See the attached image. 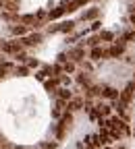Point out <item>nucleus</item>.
Here are the masks:
<instances>
[{"mask_svg":"<svg viewBox=\"0 0 135 149\" xmlns=\"http://www.w3.org/2000/svg\"><path fill=\"white\" fill-rule=\"evenodd\" d=\"M75 29V21H63L58 23V33H71Z\"/></svg>","mask_w":135,"mask_h":149,"instance_id":"obj_12","label":"nucleus"},{"mask_svg":"<svg viewBox=\"0 0 135 149\" xmlns=\"http://www.w3.org/2000/svg\"><path fill=\"white\" fill-rule=\"evenodd\" d=\"M96 108L100 110V116H102V118H104V116H110V112H112V106H106V104H98Z\"/></svg>","mask_w":135,"mask_h":149,"instance_id":"obj_18","label":"nucleus"},{"mask_svg":"<svg viewBox=\"0 0 135 149\" xmlns=\"http://www.w3.org/2000/svg\"><path fill=\"white\" fill-rule=\"evenodd\" d=\"M2 50L4 54H11V56H17V54H21L23 52V44L19 42V40H11V42H2Z\"/></svg>","mask_w":135,"mask_h":149,"instance_id":"obj_2","label":"nucleus"},{"mask_svg":"<svg viewBox=\"0 0 135 149\" xmlns=\"http://www.w3.org/2000/svg\"><path fill=\"white\" fill-rule=\"evenodd\" d=\"M40 147H44V149H56V143H42Z\"/></svg>","mask_w":135,"mask_h":149,"instance_id":"obj_28","label":"nucleus"},{"mask_svg":"<svg viewBox=\"0 0 135 149\" xmlns=\"http://www.w3.org/2000/svg\"><path fill=\"white\" fill-rule=\"evenodd\" d=\"M77 83L83 85V87H89V74L87 72H77Z\"/></svg>","mask_w":135,"mask_h":149,"instance_id":"obj_17","label":"nucleus"},{"mask_svg":"<svg viewBox=\"0 0 135 149\" xmlns=\"http://www.w3.org/2000/svg\"><path fill=\"white\" fill-rule=\"evenodd\" d=\"M125 52V44L121 42V44H114V46H110L108 50H106V58H119V56Z\"/></svg>","mask_w":135,"mask_h":149,"instance_id":"obj_5","label":"nucleus"},{"mask_svg":"<svg viewBox=\"0 0 135 149\" xmlns=\"http://www.w3.org/2000/svg\"><path fill=\"white\" fill-rule=\"evenodd\" d=\"M100 40H102V42H112V40H114V33H112V31H102V33H100Z\"/></svg>","mask_w":135,"mask_h":149,"instance_id":"obj_21","label":"nucleus"},{"mask_svg":"<svg viewBox=\"0 0 135 149\" xmlns=\"http://www.w3.org/2000/svg\"><path fill=\"white\" fill-rule=\"evenodd\" d=\"M98 15H100V8H98V6H91L89 10H85V13L81 15V19H83V21H96Z\"/></svg>","mask_w":135,"mask_h":149,"instance_id":"obj_9","label":"nucleus"},{"mask_svg":"<svg viewBox=\"0 0 135 149\" xmlns=\"http://www.w3.org/2000/svg\"><path fill=\"white\" fill-rule=\"evenodd\" d=\"M46 77H48V74H46L44 70H37V72H35V79H37V81H46Z\"/></svg>","mask_w":135,"mask_h":149,"instance_id":"obj_26","label":"nucleus"},{"mask_svg":"<svg viewBox=\"0 0 135 149\" xmlns=\"http://www.w3.org/2000/svg\"><path fill=\"white\" fill-rule=\"evenodd\" d=\"M65 15V6H54L48 13V21H58V19Z\"/></svg>","mask_w":135,"mask_h":149,"instance_id":"obj_8","label":"nucleus"},{"mask_svg":"<svg viewBox=\"0 0 135 149\" xmlns=\"http://www.w3.org/2000/svg\"><path fill=\"white\" fill-rule=\"evenodd\" d=\"M106 149H108V147H106Z\"/></svg>","mask_w":135,"mask_h":149,"instance_id":"obj_36","label":"nucleus"},{"mask_svg":"<svg viewBox=\"0 0 135 149\" xmlns=\"http://www.w3.org/2000/svg\"><path fill=\"white\" fill-rule=\"evenodd\" d=\"M40 149H44V147H40Z\"/></svg>","mask_w":135,"mask_h":149,"instance_id":"obj_35","label":"nucleus"},{"mask_svg":"<svg viewBox=\"0 0 135 149\" xmlns=\"http://www.w3.org/2000/svg\"><path fill=\"white\" fill-rule=\"evenodd\" d=\"M56 97H58L60 102H67V104H69V102L73 100V93H71L69 89H58V91H56Z\"/></svg>","mask_w":135,"mask_h":149,"instance_id":"obj_14","label":"nucleus"},{"mask_svg":"<svg viewBox=\"0 0 135 149\" xmlns=\"http://www.w3.org/2000/svg\"><path fill=\"white\" fill-rule=\"evenodd\" d=\"M60 77H50V79H46L44 81V87H46V91H50V93H56L60 87Z\"/></svg>","mask_w":135,"mask_h":149,"instance_id":"obj_6","label":"nucleus"},{"mask_svg":"<svg viewBox=\"0 0 135 149\" xmlns=\"http://www.w3.org/2000/svg\"><path fill=\"white\" fill-rule=\"evenodd\" d=\"M11 149H23V147H11Z\"/></svg>","mask_w":135,"mask_h":149,"instance_id":"obj_31","label":"nucleus"},{"mask_svg":"<svg viewBox=\"0 0 135 149\" xmlns=\"http://www.w3.org/2000/svg\"><path fill=\"white\" fill-rule=\"evenodd\" d=\"M100 93H102V89H100V87H96V85H89V87H87V97L100 95Z\"/></svg>","mask_w":135,"mask_h":149,"instance_id":"obj_19","label":"nucleus"},{"mask_svg":"<svg viewBox=\"0 0 135 149\" xmlns=\"http://www.w3.org/2000/svg\"><path fill=\"white\" fill-rule=\"evenodd\" d=\"M0 48H2V42H0Z\"/></svg>","mask_w":135,"mask_h":149,"instance_id":"obj_34","label":"nucleus"},{"mask_svg":"<svg viewBox=\"0 0 135 149\" xmlns=\"http://www.w3.org/2000/svg\"><path fill=\"white\" fill-rule=\"evenodd\" d=\"M85 106V102L81 100V97H73L71 102H69V112H73V110H81Z\"/></svg>","mask_w":135,"mask_h":149,"instance_id":"obj_15","label":"nucleus"},{"mask_svg":"<svg viewBox=\"0 0 135 149\" xmlns=\"http://www.w3.org/2000/svg\"><path fill=\"white\" fill-rule=\"evenodd\" d=\"M42 40H44V35H42L40 31H35V33H29V35L21 37L19 42L23 44V48H31V46H37V44H40Z\"/></svg>","mask_w":135,"mask_h":149,"instance_id":"obj_3","label":"nucleus"},{"mask_svg":"<svg viewBox=\"0 0 135 149\" xmlns=\"http://www.w3.org/2000/svg\"><path fill=\"white\" fill-rule=\"evenodd\" d=\"M63 70H65L67 74H71V72H75V62H73V60H69V62H65V64H63Z\"/></svg>","mask_w":135,"mask_h":149,"instance_id":"obj_22","label":"nucleus"},{"mask_svg":"<svg viewBox=\"0 0 135 149\" xmlns=\"http://www.w3.org/2000/svg\"><path fill=\"white\" fill-rule=\"evenodd\" d=\"M8 70H15L13 62H0V81L6 77V72H8Z\"/></svg>","mask_w":135,"mask_h":149,"instance_id":"obj_16","label":"nucleus"},{"mask_svg":"<svg viewBox=\"0 0 135 149\" xmlns=\"http://www.w3.org/2000/svg\"><path fill=\"white\" fill-rule=\"evenodd\" d=\"M117 149H125V147H117Z\"/></svg>","mask_w":135,"mask_h":149,"instance_id":"obj_33","label":"nucleus"},{"mask_svg":"<svg viewBox=\"0 0 135 149\" xmlns=\"http://www.w3.org/2000/svg\"><path fill=\"white\" fill-rule=\"evenodd\" d=\"M71 124H73V114H71V112H65L63 118L58 120V124H56V128H54V137H56V141H63V139H65L67 128H71Z\"/></svg>","mask_w":135,"mask_h":149,"instance_id":"obj_1","label":"nucleus"},{"mask_svg":"<svg viewBox=\"0 0 135 149\" xmlns=\"http://www.w3.org/2000/svg\"><path fill=\"white\" fill-rule=\"evenodd\" d=\"M102 95H104L106 100H119L121 93L114 89V87H104V89H102Z\"/></svg>","mask_w":135,"mask_h":149,"instance_id":"obj_11","label":"nucleus"},{"mask_svg":"<svg viewBox=\"0 0 135 149\" xmlns=\"http://www.w3.org/2000/svg\"><path fill=\"white\" fill-rule=\"evenodd\" d=\"M135 40V31H127V33H123V37H121V42L125 44V42H133Z\"/></svg>","mask_w":135,"mask_h":149,"instance_id":"obj_24","label":"nucleus"},{"mask_svg":"<svg viewBox=\"0 0 135 149\" xmlns=\"http://www.w3.org/2000/svg\"><path fill=\"white\" fill-rule=\"evenodd\" d=\"M131 23H135V13H131Z\"/></svg>","mask_w":135,"mask_h":149,"instance_id":"obj_30","label":"nucleus"},{"mask_svg":"<svg viewBox=\"0 0 135 149\" xmlns=\"http://www.w3.org/2000/svg\"><path fill=\"white\" fill-rule=\"evenodd\" d=\"M25 64H27L29 68H37V66H40V60H37V58H29Z\"/></svg>","mask_w":135,"mask_h":149,"instance_id":"obj_25","label":"nucleus"},{"mask_svg":"<svg viewBox=\"0 0 135 149\" xmlns=\"http://www.w3.org/2000/svg\"><path fill=\"white\" fill-rule=\"evenodd\" d=\"M27 25H21V23H15L13 27H11V31H13V35H17L19 37V40H21V37H25L27 35Z\"/></svg>","mask_w":135,"mask_h":149,"instance_id":"obj_7","label":"nucleus"},{"mask_svg":"<svg viewBox=\"0 0 135 149\" xmlns=\"http://www.w3.org/2000/svg\"><path fill=\"white\" fill-rule=\"evenodd\" d=\"M98 29H100V21H94L91 23V31H98Z\"/></svg>","mask_w":135,"mask_h":149,"instance_id":"obj_29","label":"nucleus"},{"mask_svg":"<svg viewBox=\"0 0 135 149\" xmlns=\"http://www.w3.org/2000/svg\"><path fill=\"white\" fill-rule=\"evenodd\" d=\"M15 58H17L19 62H27V60H29V58H27V54H25V52H21V54H17V56H15Z\"/></svg>","mask_w":135,"mask_h":149,"instance_id":"obj_27","label":"nucleus"},{"mask_svg":"<svg viewBox=\"0 0 135 149\" xmlns=\"http://www.w3.org/2000/svg\"><path fill=\"white\" fill-rule=\"evenodd\" d=\"M29 70H31V68H29L27 64H21V66L17 64V66H15V70H13V74H15V77H27Z\"/></svg>","mask_w":135,"mask_h":149,"instance_id":"obj_13","label":"nucleus"},{"mask_svg":"<svg viewBox=\"0 0 135 149\" xmlns=\"http://www.w3.org/2000/svg\"><path fill=\"white\" fill-rule=\"evenodd\" d=\"M100 42H102V40H100V35H91V37H87V42H85V44H87V46H91V48H96Z\"/></svg>","mask_w":135,"mask_h":149,"instance_id":"obj_20","label":"nucleus"},{"mask_svg":"<svg viewBox=\"0 0 135 149\" xmlns=\"http://www.w3.org/2000/svg\"><path fill=\"white\" fill-rule=\"evenodd\" d=\"M63 64H58V62H56L54 66H52V74H54V77H63Z\"/></svg>","mask_w":135,"mask_h":149,"instance_id":"obj_23","label":"nucleus"},{"mask_svg":"<svg viewBox=\"0 0 135 149\" xmlns=\"http://www.w3.org/2000/svg\"><path fill=\"white\" fill-rule=\"evenodd\" d=\"M69 58H71L73 62H81V60L85 58V50H83L81 46H75V48H71V50H69Z\"/></svg>","mask_w":135,"mask_h":149,"instance_id":"obj_4","label":"nucleus"},{"mask_svg":"<svg viewBox=\"0 0 135 149\" xmlns=\"http://www.w3.org/2000/svg\"><path fill=\"white\" fill-rule=\"evenodd\" d=\"M89 58H91V60H102V58H106V50H102L100 46L91 48V50H89Z\"/></svg>","mask_w":135,"mask_h":149,"instance_id":"obj_10","label":"nucleus"},{"mask_svg":"<svg viewBox=\"0 0 135 149\" xmlns=\"http://www.w3.org/2000/svg\"><path fill=\"white\" fill-rule=\"evenodd\" d=\"M0 8H4V4H2V2H0Z\"/></svg>","mask_w":135,"mask_h":149,"instance_id":"obj_32","label":"nucleus"}]
</instances>
